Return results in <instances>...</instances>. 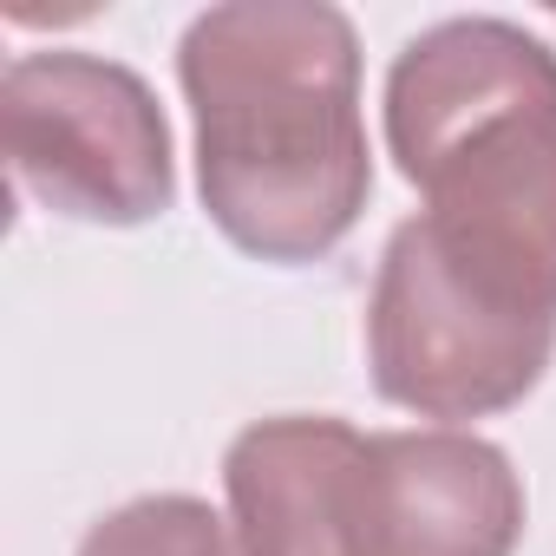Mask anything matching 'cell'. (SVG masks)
<instances>
[{
	"mask_svg": "<svg viewBox=\"0 0 556 556\" xmlns=\"http://www.w3.org/2000/svg\"><path fill=\"white\" fill-rule=\"evenodd\" d=\"M177 79L210 223L255 262H315L374 197L361 34L328 0H229L190 21Z\"/></svg>",
	"mask_w": 556,
	"mask_h": 556,
	"instance_id": "obj_1",
	"label": "cell"
},
{
	"mask_svg": "<svg viewBox=\"0 0 556 556\" xmlns=\"http://www.w3.org/2000/svg\"><path fill=\"white\" fill-rule=\"evenodd\" d=\"M387 151L432 236L556 315V53L517 21H439L387 73Z\"/></svg>",
	"mask_w": 556,
	"mask_h": 556,
	"instance_id": "obj_2",
	"label": "cell"
},
{
	"mask_svg": "<svg viewBox=\"0 0 556 556\" xmlns=\"http://www.w3.org/2000/svg\"><path fill=\"white\" fill-rule=\"evenodd\" d=\"M556 354V315H536L471 275L426 216L387 236L374 302H367V367L380 400L419 419H484L517 406Z\"/></svg>",
	"mask_w": 556,
	"mask_h": 556,
	"instance_id": "obj_3",
	"label": "cell"
},
{
	"mask_svg": "<svg viewBox=\"0 0 556 556\" xmlns=\"http://www.w3.org/2000/svg\"><path fill=\"white\" fill-rule=\"evenodd\" d=\"M14 184L73 223H151L177 197L157 92L99 53H21L0 79Z\"/></svg>",
	"mask_w": 556,
	"mask_h": 556,
	"instance_id": "obj_4",
	"label": "cell"
},
{
	"mask_svg": "<svg viewBox=\"0 0 556 556\" xmlns=\"http://www.w3.org/2000/svg\"><path fill=\"white\" fill-rule=\"evenodd\" d=\"M523 484L504 445L478 432H374L354 497L361 556H510Z\"/></svg>",
	"mask_w": 556,
	"mask_h": 556,
	"instance_id": "obj_5",
	"label": "cell"
},
{
	"mask_svg": "<svg viewBox=\"0 0 556 556\" xmlns=\"http://www.w3.org/2000/svg\"><path fill=\"white\" fill-rule=\"evenodd\" d=\"M361 458L367 432L328 413H282L242 426L223 452V491L242 556H361Z\"/></svg>",
	"mask_w": 556,
	"mask_h": 556,
	"instance_id": "obj_6",
	"label": "cell"
},
{
	"mask_svg": "<svg viewBox=\"0 0 556 556\" xmlns=\"http://www.w3.org/2000/svg\"><path fill=\"white\" fill-rule=\"evenodd\" d=\"M79 556H236V543L203 497L157 491V497H131L105 510L79 536Z\"/></svg>",
	"mask_w": 556,
	"mask_h": 556,
	"instance_id": "obj_7",
	"label": "cell"
}]
</instances>
